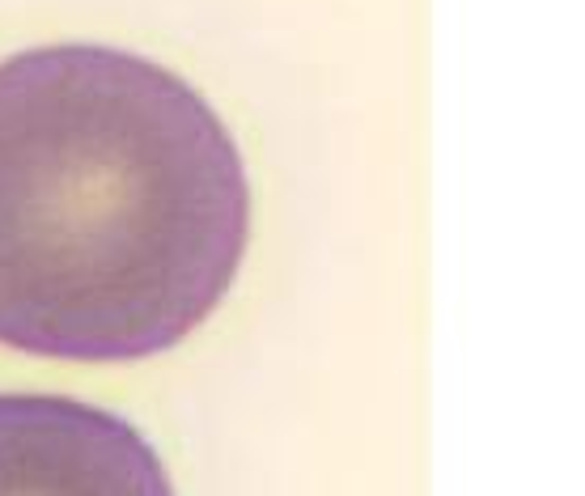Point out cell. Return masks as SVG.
<instances>
[{
    "instance_id": "6da1fadb",
    "label": "cell",
    "mask_w": 585,
    "mask_h": 496,
    "mask_svg": "<svg viewBox=\"0 0 585 496\" xmlns=\"http://www.w3.org/2000/svg\"><path fill=\"white\" fill-rule=\"evenodd\" d=\"M251 187L221 115L119 47L0 64V344L145 361L221 306Z\"/></svg>"
},
{
    "instance_id": "7a4b0ae2",
    "label": "cell",
    "mask_w": 585,
    "mask_h": 496,
    "mask_svg": "<svg viewBox=\"0 0 585 496\" xmlns=\"http://www.w3.org/2000/svg\"><path fill=\"white\" fill-rule=\"evenodd\" d=\"M0 496H174L145 433L64 395H0Z\"/></svg>"
}]
</instances>
